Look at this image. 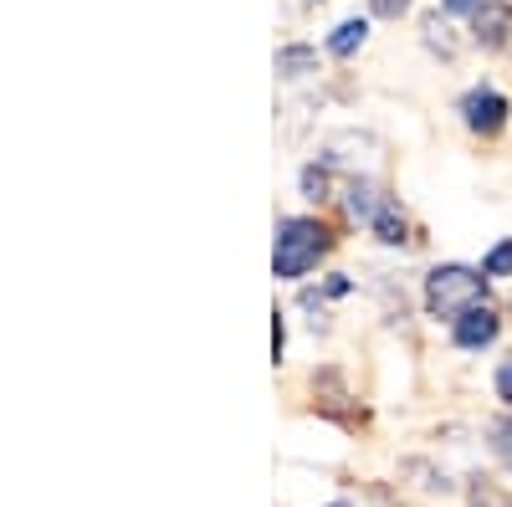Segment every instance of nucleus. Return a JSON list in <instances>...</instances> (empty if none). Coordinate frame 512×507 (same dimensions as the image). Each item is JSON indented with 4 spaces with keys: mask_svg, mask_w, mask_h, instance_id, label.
<instances>
[{
    "mask_svg": "<svg viewBox=\"0 0 512 507\" xmlns=\"http://www.w3.org/2000/svg\"><path fill=\"white\" fill-rule=\"evenodd\" d=\"M466 41L482 52H512V6L507 0H487V6L466 21Z\"/></svg>",
    "mask_w": 512,
    "mask_h": 507,
    "instance_id": "20e7f679",
    "label": "nucleus"
},
{
    "mask_svg": "<svg viewBox=\"0 0 512 507\" xmlns=\"http://www.w3.org/2000/svg\"><path fill=\"white\" fill-rule=\"evenodd\" d=\"M318 72V52L308 41H292V47H277V77L297 82V77H313Z\"/></svg>",
    "mask_w": 512,
    "mask_h": 507,
    "instance_id": "1a4fd4ad",
    "label": "nucleus"
},
{
    "mask_svg": "<svg viewBox=\"0 0 512 507\" xmlns=\"http://www.w3.org/2000/svg\"><path fill=\"white\" fill-rule=\"evenodd\" d=\"M333 251V231L318 221V216H287L277 221V241H272V272L282 282H297L308 277L323 257Z\"/></svg>",
    "mask_w": 512,
    "mask_h": 507,
    "instance_id": "f03ea898",
    "label": "nucleus"
},
{
    "mask_svg": "<svg viewBox=\"0 0 512 507\" xmlns=\"http://www.w3.org/2000/svg\"><path fill=\"white\" fill-rule=\"evenodd\" d=\"M410 6H415V0H369V16H379V21H400Z\"/></svg>",
    "mask_w": 512,
    "mask_h": 507,
    "instance_id": "2eb2a0df",
    "label": "nucleus"
},
{
    "mask_svg": "<svg viewBox=\"0 0 512 507\" xmlns=\"http://www.w3.org/2000/svg\"><path fill=\"white\" fill-rule=\"evenodd\" d=\"M369 236L379 241V246H390V251H405L415 236H410V216H405V205L395 200V195H384V205H379V216L369 221Z\"/></svg>",
    "mask_w": 512,
    "mask_h": 507,
    "instance_id": "423d86ee",
    "label": "nucleus"
},
{
    "mask_svg": "<svg viewBox=\"0 0 512 507\" xmlns=\"http://www.w3.org/2000/svg\"><path fill=\"white\" fill-rule=\"evenodd\" d=\"M364 41H369V16H349V21H338V26L328 31V52H333L338 62H349V57H359Z\"/></svg>",
    "mask_w": 512,
    "mask_h": 507,
    "instance_id": "6e6552de",
    "label": "nucleus"
},
{
    "mask_svg": "<svg viewBox=\"0 0 512 507\" xmlns=\"http://www.w3.org/2000/svg\"><path fill=\"white\" fill-rule=\"evenodd\" d=\"M379 205H384V195H379V185H374L369 175H349V180H344V216H349L354 226H369V221L379 216Z\"/></svg>",
    "mask_w": 512,
    "mask_h": 507,
    "instance_id": "0eeeda50",
    "label": "nucleus"
},
{
    "mask_svg": "<svg viewBox=\"0 0 512 507\" xmlns=\"http://www.w3.org/2000/svg\"><path fill=\"white\" fill-rule=\"evenodd\" d=\"M420 41H425V52H436V57H456V47H461V41L451 36V21H446V11H431V16H425L420 21Z\"/></svg>",
    "mask_w": 512,
    "mask_h": 507,
    "instance_id": "9d476101",
    "label": "nucleus"
},
{
    "mask_svg": "<svg viewBox=\"0 0 512 507\" xmlns=\"http://www.w3.org/2000/svg\"><path fill=\"white\" fill-rule=\"evenodd\" d=\"M328 507H354V502H349V497H338V502H328Z\"/></svg>",
    "mask_w": 512,
    "mask_h": 507,
    "instance_id": "a211bd4d",
    "label": "nucleus"
},
{
    "mask_svg": "<svg viewBox=\"0 0 512 507\" xmlns=\"http://www.w3.org/2000/svg\"><path fill=\"white\" fill-rule=\"evenodd\" d=\"M487 292H492V282L482 277V267L436 262L431 272H425V282H420V303H425V318H436V323L451 328L456 318H466L472 308H482Z\"/></svg>",
    "mask_w": 512,
    "mask_h": 507,
    "instance_id": "f257e3e1",
    "label": "nucleus"
},
{
    "mask_svg": "<svg viewBox=\"0 0 512 507\" xmlns=\"http://www.w3.org/2000/svg\"><path fill=\"white\" fill-rule=\"evenodd\" d=\"M282 349H287V328H282V313L272 318V354L282 359Z\"/></svg>",
    "mask_w": 512,
    "mask_h": 507,
    "instance_id": "f3484780",
    "label": "nucleus"
},
{
    "mask_svg": "<svg viewBox=\"0 0 512 507\" xmlns=\"http://www.w3.org/2000/svg\"><path fill=\"white\" fill-rule=\"evenodd\" d=\"M456 113H461V129L477 134V139H497L507 129L512 118V103L502 88H492V82H472L461 98H456Z\"/></svg>",
    "mask_w": 512,
    "mask_h": 507,
    "instance_id": "7ed1b4c3",
    "label": "nucleus"
},
{
    "mask_svg": "<svg viewBox=\"0 0 512 507\" xmlns=\"http://www.w3.org/2000/svg\"><path fill=\"white\" fill-rule=\"evenodd\" d=\"M492 395L502 400V410H512V354L497 359V369H492Z\"/></svg>",
    "mask_w": 512,
    "mask_h": 507,
    "instance_id": "4468645a",
    "label": "nucleus"
},
{
    "mask_svg": "<svg viewBox=\"0 0 512 507\" xmlns=\"http://www.w3.org/2000/svg\"><path fill=\"white\" fill-rule=\"evenodd\" d=\"M328 190H333V164H328V159L308 164V169H303V195H308V200H328Z\"/></svg>",
    "mask_w": 512,
    "mask_h": 507,
    "instance_id": "ddd939ff",
    "label": "nucleus"
},
{
    "mask_svg": "<svg viewBox=\"0 0 512 507\" xmlns=\"http://www.w3.org/2000/svg\"><path fill=\"white\" fill-rule=\"evenodd\" d=\"M482 6H487V0H441V11H446V16H466V21H472Z\"/></svg>",
    "mask_w": 512,
    "mask_h": 507,
    "instance_id": "dca6fc26",
    "label": "nucleus"
},
{
    "mask_svg": "<svg viewBox=\"0 0 512 507\" xmlns=\"http://www.w3.org/2000/svg\"><path fill=\"white\" fill-rule=\"evenodd\" d=\"M482 277L487 282H507L512 277V236H502L497 246L482 251Z\"/></svg>",
    "mask_w": 512,
    "mask_h": 507,
    "instance_id": "f8f14e48",
    "label": "nucleus"
},
{
    "mask_svg": "<svg viewBox=\"0 0 512 507\" xmlns=\"http://www.w3.org/2000/svg\"><path fill=\"white\" fill-rule=\"evenodd\" d=\"M482 436H487V451H492V461H502V467H512V410L492 415L487 426H482Z\"/></svg>",
    "mask_w": 512,
    "mask_h": 507,
    "instance_id": "9b49d317",
    "label": "nucleus"
},
{
    "mask_svg": "<svg viewBox=\"0 0 512 507\" xmlns=\"http://www.w3.org/2000/svg\"><path fill=\"white\" fill-rule=\"evenodd\" d=\"M446 333H451V344L461 354H482V349H492L497 338H502V313L492 303H482V308H472L466 318H456Z\"/></svg>",
    "mask_w": 512,
    "mask_h": 507,
    "instance_id": "39448f33",
    "label": "nucleus"
},
{
    "mask_svg": "<svg viewBox=\"0 0 512 507\" xmlns=\"http://www.w3.org/2000/svg\"><path fill=\"white\" fill-rule=\"evenodd\" d=\"M502 507H512V497H507V502H502Z\"/></svg>",
    "mask_w": 512,
    "mask_h": 507,
    "instance_id": "6ab92c4d",
    "label": "nucleus"
}]
</instances>
